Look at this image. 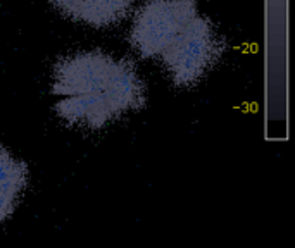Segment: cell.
<instances>
[{
	"instance_id": "6da1fadb",
	"label": "cell",
	"mask_w": 295,
	"mask_h": 248,
	"mask_svg": "<svg viewBox=\"0 0 295 248\" xmlns=\"http://www.w3.org/2000/svg\"><path fill=\"white\" fill-rule=\"evenodd\" d=\"M55 112L69 124L100 129L145 103V84L133 62L100 50L78 52L54 67Z\"/></svg>"
},
{
	"instance_id": "7a4b0ae2",
	"label": "cell",
	"mask_w": 295,
	"mask_h": 248,
	"mask_svg": "<svg viewBox=\"0 0 295 248\" xmlns=\"http://www.w3.org/2000/svg\"><path fill=\"white\" fill-rule=\"evenodd\" d=\"M223 48V40L212 22L197 14L160 57L176 86H192L212 69Z\"/></svg>"
},
{
	"instance_id": "3957f363",
	"label": "cell",
	"mask_w": 295,
	"mask_h": 248,
	"mask_svg": "<svg viewBox=\"0 0 295 248\" xmlns=\"http://www.w3.org/2000/svg\"><path fill=\"white\" fill-rule=\"evenodd\" d=\"M197 14L195 0H147L131 24V45L142 57H157Z\"/></svg>"
},
{
	"instance_id": "277c9868",
	"label": "cell",
	"mask_w": 295,
	"mask_h": 248,
	"mask_svg": "<svg viewBox=\"0 0 295 248\" xmlns=\"http://www.w3.org/2000/svg\"><path fill=\"white\" fill-rule=\"evenodd\" d=\"M135 0H52V4L68 18L85 24L104 28L123 21Z\"/></svg>"
},
{
	"instance_id": "5b68a950",
	"label": "cell",
	"mask_w": 295,
	"mask_h": 248,
	"mask_svg": "<svg viewBox=\"0 0 295 248\" xmlns=\"http://www.w3.org/2000/svg\"><path fill=\"white\" fill-rule=\"evenodd\" d=\"M28 179L26 165L0 146V223L14 212Z\"/></svg>"
}]
</instances>
